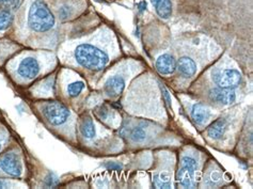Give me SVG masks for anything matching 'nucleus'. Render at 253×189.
Wrapping results in <instances>:
<instances>
[{
    "instance_id": "f257e3e1",
    "label": "nucleus",
    "mask_w": 253,
    "mask_h": 189,
    "mask_svg": "<svg viewBox=\"0 0 253 189\" xmlns=\"http://www.w3.org/2000/svg\"><path fill=\"white\" fill-rule=\"evenodd\" d=\"M109 53L93 42L78 44L73 50V60L79 66L90 71H102L109 63Z\"/></svg>"
},
{
    "instance_id": "f03ea898",
    "label": "nucleus",
    "mask_w": 253,
    "mask_h": 189,
    "mask_svg": "<svg viewBox=\"0 0 253 189\" xmlns=\"http://www.w3.org/2000/svg\"><path fill=\"white\" fill-rule=\"evenodd\" d=\"M28 28L33 32L44 33L55 28L56 19L43 0H33L27 13Z\"/></svg>"
},
{
    "instance_id": "7ed1b4c3",
    "label": "nucleus",
    "mask_w": 253,
    "mask_h": 189,
    "mask_svg": "<svg viewBox=\"0 0 253 189\" xmlns=\"http://www.w3.org/2000/svg\"><path fill=\"white\" fill-rule=\"evenodd\" d=\"M42 112L45 119L51 125H62L70 118V110L59 102H47L42 106Z\"/></svg>"
},
{
    "instance_id": "20e7f679",
    "label": "nucleus",
    "mask_w": 253,
    "mask_h": 189,
    "mask_svg": "<svg viewBox=\"0 0 253 189\" xmlns=\"http://www.w3.org/2000/svg\"><path fill=\"white\" fill-rule=\"evenodd\" d=\"M198 163L195 157L185 155L182 159V167L177 172V181L184 188H194L196 186V170Z\"/></svg>"
},
{
    "instance_id": "39448f33",
    "label": "nucleus",
    "mask_w": 253,
    "mask_h": 189,
    "mask_svg": "<svg viewBox=\"0 0 253 189\" xmlns=\"http://www.w3.org/2000/svg\"><path fill=\"white\" fill-rule=\"evenodd\" d=\"M40 71H41V62L35 56H26L19 60L16 66V74L23 79H33L36 78Z\"/></svg>"
},
{
    "instance_id": "423d86ee",
    "label": "nucleus",
    "mask_w": 253,
    "mask_h": 189,
    "mask_svg": "<svg viewBox=\"0 0 253 189\" xmlns=\"http://www.w3.org/2000/svg\"><path fill=\"white\" fill-rule=\"evenodd\" d=\"M212 79L219 88L234 89L242 84V74L234 69H226L212 74Z\"/></svg>"
},
{
    "instance_id": "0eeeda50",
    "label": "nucleus",
    "mask_w": 253,
    "mask_h": 189,
    "mask_svg": "<svg viewBox=\"0 0 253 189\" xmlns=\"http://www.w3.org/2000/svg\"><path fill=\"white\" fill-rule=\"evenodd\" d=\"M0 170L13 178H19L23 174L21 156L15 152H10L0 158Z\"/></svg>"
},
{
    "instance_id": "6e6552de",
    "label": "nucleus",
    "mask_w": 253,
    "mask_h": 189,
    "mask_svg": "<svg viewBox=\"0 0 253 189\" xmlns=\"http://www.w3.org/2000/svg\"><path fill=\"white\" fill-rule=\"evenodd\" d=\"M210 97L217 104L231 105L236 100V93L233 89H223V88H215L210 91Z\"/></svg>"
},
{
    "instance_id": "1a4fd4ad",
    "label": "nucleus",
    "mask_w": 253,
    "mask_h": 189,
    "mask_svg": "<svg viewBox=\"0 0 253 189\" xmlns=\"http://www.w3.org/2000/svg\"><path fill=\"white\" fill-rule=\"evenodd\" d=\"M125 88V79L121 75H115L106 80L104 90L109 97H118Z\"/></svg>"
},
{
    "instance_id": "9d476101",
    "label": "nucleus",
    "mask_w": 253,
    "mask_h": 189,
    "mask_svg": "<svg viewBox=\"0 0 253 189\" xmlns=\"http://www.w3.org/2000/svg\"><path fill=\"white\" fill-rule=\"evenodd\" d=\"M156 70L162 75H170L176 70V60L169 53H164L156 60Z\"/></svg>"
},
{
    "instance_id": "9b49d317",
    "label": "nucleus",
    "mask_w": 253,
    "mask_h": 189,
    "mask_svg": "<svg viewBox=\"0 0 253 189\" xmlns=\"http://www.w3.org/2000/svg\"><path fill=\"white\" fill-rule=\"evenodd\" d=\"M77 12V5L75 1H72V0H65V1L60 2L59 5H57L56 13L57 16L61 22L69 21L76 14Z\"/></svg>"
},
{
    "instance_id": "f8f14e48",
    "label": "nucleus",
    "mask_w": 253,
    "mask_h": 189,
    "mask_svg": "<svg viewBox=\"0 0 253 189\" xmlns=\"http://www.w3.org/2000/svg\"><path fill=\"white\" fill-rule=\"evenodd\" d=\"M211 117V110L210 107L204 104L197 103L191 108V118L199 125H202L208 122Z\"/></svg>"
},
{
    "instance_id": "ddd939ff",
    "label": "nucleus",
    "mask_w": 253,
    "mask_h": 189,
    "mask_svg": "<svg viewBox=\"0 0 253 189\" xmlns=\"http://www.w3.org/2000/svg\"><path fill=\"white\" fill-rule=\"evenodd\" d=\"M176 69L186 78L192 77L197 72V64L194 60L190 59L189 57H182L179 58L178 61L176 62Z\"/></svg>"
},
{
    "instance_id": "4468645a",
    "label": "nucleus",
    "mask_w": 253,
    "mask_h": 189,
    "mask_svg": "<svg viewBox=\"0 0 253 189\" xmlns=\"http://www.w3.org/2000/svg\"><path fill=\"white\" fill-rule=\"evenodd\" d=\"M154 9L159 17L168 19L172 15V1L171 0H151Z\"/></svg>"
},
{
    "instance_id": "2eb2a0df",
    "label": "nucleus",
    "mask_w": 253,
    "mask_h": 189,
    "mask_svg": "<svg viewBox=\"0 0 253 189\" xmlns=\"http://www.w3.org/2000/svg\"><path fill=\"white\" fill-rule=\"evenodd\" d=\"M226 127H228V122H226L225 119L217 120L216 122H214L209 127V131H208L209 137L215 140L222 138V136L226 131Z\"/></svg>"
},
{
    "instance_id": "dca6fc26",
    "label": "nucleus",
    "mask_w": 253,
    "mask_h": 189,
    "mask_svg": "<svg viewBox=\"0 0 253 189\" xmlns=\"http://www.w3.org/2000/svg\"><path fill=\"white\" fill-rule=\"evenodd\" d=\"M79 131H81L82 135L85 139H93L95 137V126L89 117H84L82 119Z\"/></svg>"
},
{
    "instance_id": "f3484780",
    "label": "nucleus",
    "mask_w": 253,
    "mask_h": 189,
    "mask_svg": "<svg viewBox=\"0 0 253 189\" xmlns=\"http://www.w3.org/2000/svg\"><path fill=\"white\" fill-rule=\"evenodd\" d=\"M13 19H14V16L10 10L0 11V32L9 29L13 23Z\"/></svg>"
},
{
    "instance_id": "a211bd4d",
    "label": "nucleus",
    "mask_w": 253,
    "mask_h": 189,
    "mask_svg": "<svg viewBox=\"0 0 253 189\" xmlns=\"http://www.w3.org/2000/svg\"><path fill=\"white\" fill-rule=\"evenodd\" d=\"M154 184L157 188H171L172 181L169 174L159 173L154 177Z\"/></svg>"
},
{
    "instance_id": "6ab92c4d",
    "label": "nucleus",
    "mask_w": 253,
    "mask_h": 189,
    "mask_svg": "<svg viewBox=\"0 0 253 189\" xmlns=\"http://www.w3.org/2000/svg\"><path fill=\"white\" fill-rule=\"evenodd\" d=\"M84 82H81V80H77V82H74V83H71L70 85H68V87H66V92H68V94L70 96L72 97H76L78 96L79 94H81L84 89Z\"/></svg>"
},
{
    "instance_id": "aec40b11",
    "label": "nucleus",
    "mask_w": 253,
    "mask_h": 189,
    "mask_svg": "<svg viewBox=\"0 0 253 189\" xmlns=\"http://www.w3.org/2000/svg\"><path fill=\"white\" fill-rule=\"evenodd\" d=\"M146 137V132L142 126H136L129 133V138L135 142H142Z\"/></svg>"
},
{
    "instance_id": "412c9836",
    "label": "nucleus",
    "mask_w": 253,
    "mask_h": 189,
    "mask_svg": "<svg viewBox=\"0 0 253 189\" xmlns=\"http://www.w3.org/2000/svg\"><path fill=\"white\" fill-rule=\"evenodd\" d=\"M96 114L99 119L104 120L105 122H109V121L111 119H113V117H115V114H113L112 110H110V108L106 105L99 106L96 109Z\"/></svg>"
},
{
    "instance_id": "4be33fe9",
    "label": "nucleus",
    "mask_w": 253,
    "mask_h": 189,
    "mask_svg": "<svg viewBox=\"0 0 253 189\" xmlns=\"http://www.w3.org/2000/svg\"><path fill=\"white\" fill-rule=\"evenodd\" d=\"M21 0H0V8L4 10H13L18 6Z\"/></svg>"
},
{
    "instance_id": "5701e85b",
    "label": "nucleus",
    "mask_w": 253,
    "mask_h": 189,
    "mask_svg": "<svg viewBox=\"0 0 253 189\" xmlns=\"http://www.w3.org/2000/svg\"><path fill=\"white\" fill-rule=\"evenodd\" d=\"M59 184V180H58V178L56 177L55 174H52V173H49L48 175H47V178H46V180H45V186H47V187H55V186H57Z\"/></svg>"
},
{
    "instance_id": "b1692460",
    "label": "nucleus",
    "mask_w": 253,
    "mask_h": 189,
    "mask_svg": "<svg viewBox=\"0 0 253 189\" xmlns=\"http://www.w3.org/2000/svg\"><path fill=\"white\" fill-rule=\"evenodd\" d=\"M221 181V178H220V174H219L218 172H212L211 175H210V180H208V185L209 186H216L219 182Z\"/></svg>"
},
{
    "instance_id": "393cba45",
    "label": "nucleus",
    "mask_w": 253,
    "mask_h": 189,
    "mask_svg": "<svg viewBox=\"0 0 253 189\" xmlns=\"http://www.w3.org/2000/svg\"><path fill=\"white\" fill-rule=\"evenodd\" d=\"M6 142H8V136L5 134L0 135V152L2 151V148L5 146Z\"/></svg>"
},
{
    "instance_id": "a878e982",
    "label": "nucleus",
    "mask_w": 253,
    "mask_h": 189,
    "mask_svg": "<svg viewBox=\"0 0 253 189\" xmlns=\"http://www.w3.org/2000/svg\"><path fill=\"white\" fill-rule=\"evenodd\" d=\"M106 167L110 169V170H121V169L123 168L122 165H120L118 163H108L107 165H106Z\"/></svg>"
},
{
    "instance_id": "bb28decb",
    "label": "nucleus",
    "mask_w": 253,
    "mask_h": 189,
    "mask_svg": "<svg viewBox=\"0 0 253 189\" xmlns=\"http://www.w3.org/2000/svg\"><path fill=\"white\" fill-rule=\"evenodd\" d=\"M10 186H12V184L10 183V182L0 179V188H8Z\"/></svg>"
},
{
    "instance_id": "cd10ccee",
    "label": "nucleus",
    "mask_w": 253,
    "mask_h": 189,
    "mask_svg": "<svg viewBox=\"0 0 253 189\" xmlns=\"http://www.w3.org/2000/svg\"><path fill=\"white\" fill-rule=\"evenodd\" d=\"M163 91H164V95H165L166 99H167V102H168V105L171 106V97H170V95H169V92H168L167 90H166L164 87H163Z\"/></svg>"
}]
</instances>
